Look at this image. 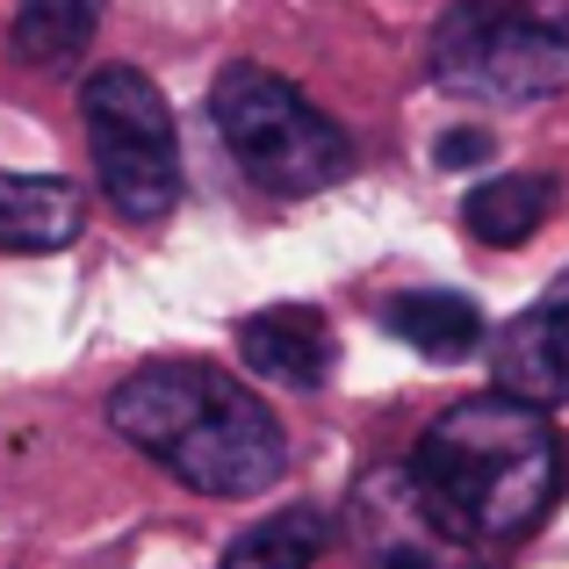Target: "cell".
<instances>
[{
	"mask_svg": "<svg viewBox=\"0 0 569 569\" xmlns=\"http://www.w3.org/2000/svg\"><path fill=\"white\" fill-rule=\"evenodd\" d=\"M562 483L569 447L556 418L505 389L440 411L403 461V490L440 533V548H483V556L527 541L562 505Z\"/></svg>",
	"mask_w": 569,
	"mask_h": 569,
	"instance_id": "1",
	"label": "cell"
},
{
	"mask_svg": "<svg viewBox=\"0 0 569 569\" xmlns=\"http://www.w3.org/2000/svg\"><path fill=\"white\" fill-rule=\"evenodd\" d=\"M109 426L194 498H260L289 469V432L209 361H144L109 389Z\"/></svg>",
	"mask_w": 569,
	"mask_h": 569,
	"instance_id": "2",
	"label": "cell"
},
{
	"mask_svg": "<svg viewBox=\"0 0 569 569\" xmlns=\"http://www.w3.org/2000/svg\"><path fill=\"white\" fill-rule=\"evenodd\" d=\"M432 87L527 109L569 87V0H461L432 29Z\"/></svg>",
	"mask_w": 569,
	"mask_h": 569,
	"instance_id": "3",
	"label": "cell"
},
{
	"mask_svg": "<svg viewBox=\"0 0 569 569\" xmlns=\"http://www.w3.org/2000/svg\"><path fill=\"white\" fill-rule=\"evenodd\" d=\"M209 116H217L223 152L246 167V181L267 188V194H281V202H296V194H325L332 181L353 173L347 130H339L296 80L252 66V58L217 72V87H209Z\"/></svg>",
	"mask_w": 569,
	"mask_h": 569,
	"instance_id": "4",
	"label": "cell"
},
{
	"mask_svg": "<svg viewBox=\"0 0 569 569\" xmlns=\"http://www.w3.org/2000/svg\"><path fill=\"white\" fill-rule=\"evenodd\" d=\"M87 116V152H94V181L123 223H159L181 202V130L138 66H94L80 87Z\"/></svg>",
	"mask_w": 569,
	"mask_h": 569,
	"instance_id": "5",
	"label": "cell"
},
{
	"mask_svg": "<svg viewBox=\"0 0 569 569\" xmlns=\"http://www.w3.org/2000/svg\"><path fill=\"white\" fill-rule=\"evenodd\" d=\"M490 368H498V389L533 411H556L569 403V274L548 281L541 303H527L490 347Z\"/></svg>",
	"mask_w": 569,
	"mask_h": 569,
	"instance_id": "6",
	"label": "cell"
},
{
	"mask_svg": "<svg viewBox=\"0 0 569 569\" xmlns=\"http://www.w3.org/2000/svg\"><path fill=\"white\" fill-rule=\"evenodd\" d=\"M238 353H246V368L260 382H281V389H318L332 376V325H325V310L310 303H274V310H252L246 325H238Z\"/></svg>",
	"mask_w": 569,
	"mask_h": 569,
	"instance_id": "7",
	"label": "cell"
},
{
	"mask_svg": "<svg viewBox=\"0 0 569 569\" xmlns=\"http://www.w3.org/2000/svg\"><path fill=\"white\" fill-rule=\"evenodd\" d=\"M87 202L58 173H0V252H66Z\"/></svg>",
	"mask_w": 569,
	"mask_h": 569,
	"instance_id": "8",
	"label": "cell"
},
{
	"mask_svg": "<svg viewBox=\"0 0 569 569\" xmlns=\"http://www.w3.org/2000/svg\"><path fill=\"white\" fill-rule=\"evenodd\" d=\"M382 332H397L426 361H461L483 347V310L455 289H411L397 303H382Z\"/></svg>",
	"mask_w": 569,
	"mask_h": 569,
	"instance_id": "9",
	"label": "cell"
},
{
	"mask_svg": "<svg viewBox=\"0 0 569 569\" xmlns=\"http://www.w3.org/2000/svg\"><path fill=\"white\" fill-rule=\"evenodd\" d=\"M562 202V181L548 173H498V181H476L469 202H461V223L483 246H527Z\"/></svg>",
	"mask_w": 569,
	"mask_h": 569,
	"instance_id": "10",
	"label": "cell"
},
{
	"mask_svg": "<svg viewBox=\"0 0 569 569\" xmlns=\"http://www.w3.org/2000/svg\"><path fill=\"white\" fill-rule=\"evenodd\" d=\"M109 0H22L14 8V58L37 72H66L87 58Z\"/></svg>",
	"mask_w": 569,
	"mask_h": 569,
	"instance_id": "11",
	"label": "cell"
},
{
	"mask_svg": "<svg viewBox=\"0 0 569 569\" xmlns=\"http://www.w3.org/2000/svg\"><path fill=\"white\" fill-rule=\"evenodd\" d=\"M325 541H332V519L310 512V505H289V512H274V519L238 533L217 569H310L325 556Z\"/></svg>",
	"mask_w": 569,
	"mask_h": 569,
	"instance_id": "12",
	"label": "cell"
},
{
	"mask_svg": "<svg viewBox=\"0 0 569 569\" xmlns=\"http://www.w3.org/2000/svg\"><path fill=\"white\" fill-rule=\"evenodd\" d=\"M432 159H440V167H469V159H483V138H476V130H469V138H440Z\"/></svg>",
	"mask_w": 569,
	"mask_h": 569,
	"instance_id": "13",
	"label": "cell"
}]
</instances>
